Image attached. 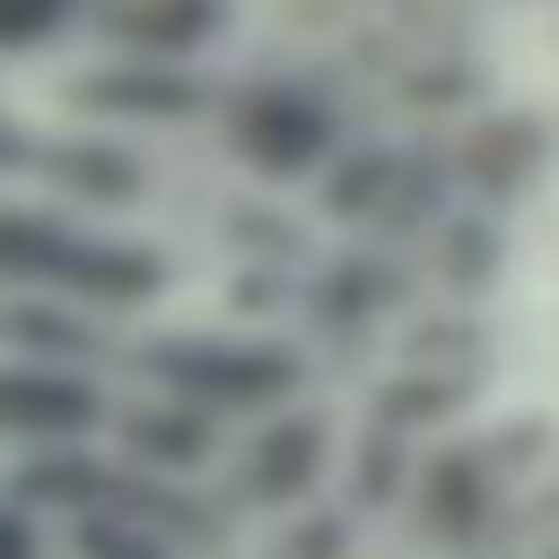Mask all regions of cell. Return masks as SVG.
<instances>
[{
	"instance_id": "cell-1",
	"label": "cell",
	"mask_w": 559,
	"mask_h": 559,
	"mask_svg": "<svg viewBox=\"0 0 559 559\" xmlns=\"http://www.w3.org/2000/svg\"><path fill=\"white\" fill-rule=\"evenodd\" d=\"M166 253L140 236H105L87 218L35 210L0 192V288H44V297H79L96 314H131L166 297Z\"/></svg>"
},
{
	"instance_id": "cell-2",
	"label": "cell",
	"mask_w": 559,
	"mask_h": 559,
	"mask_svg": "<svg viewBox=\"0 0 559 559\" xmlns=\"http://www.w3.org/2000/svg\"><path fill=\"white\" fill-rule=\"evenodd\" d=\"M131 367H148L157 393H183L201 411H271L306 384V358L253 332H157L131 349Z\"/></svg>"
},
{
	"instance_id": "cell-3",
	"label": "cell",
	"mask_w": 559,
	"mask_h": 559,
	"mask_svg": "<svg viewBox=\"0 0 559 559\" xmlns=\"http://www.w3.org/2000/svg\"><path fill=\"white\" fill-rule=\"evenodd\" d=\"M218 122H227V148H236L253 175H271V183L314 175V166L332 157V105H323V87L280 79V70L227 87V96H218Z\"/></svg>"
},
{
	"instance_id": "cell-4",
	"label": "cell",
	"mask_w": 559,
	"mask_h": 559,
	"mask_svg": "<svg viewBox=\"0 0 559 559\" xmlns=\"http://www.w3.org/2000/svg\"><path fill=\"white\" fill-rule=\"evenodd\" d=\"M114 428L105 367L70 358H0V445L52 454V445H96Z\"/></svg>"
},
{
	"instance_id": "cell-5",
	"label": "cell",
	"mask_w": 559,
	"mask_h": 559,
	"mask_svg": "<svg viewBox=\"0 0 559 559\" xmlns=\"http://www.w3.org/2000/svg\"><path fill=\"white\" fill-rule=\"evenodd\" d=\"M0 358H70L105 367V314L44 288H0Z\"/></svg>"
},
{
	"instance_id": "cell-6",
	"label": "cell",
	"mask_w": 559,
	"mask_h": 559,
	"mask_svg": "<svg viewBox=\"0 0 559 559\" xmlns=\"http://www.w3.org/2000/svg\"><path fill=\"white\" fill-rule=\"evenodd\" d=\"M87 96H96L105 114H131V122H192V114L218 105L192 61H148V52H122L114 70H96Z\"/></svg>"
},
{
	"instance_id": "cell-7",
	"label": "cell",
	"mask_w": 559,
	"mask_h": 559,
	"mask_svg": "<svg viewBox=\"0 0 559 559\" xmlns=\"http://www.w3.org/2000/svg\"><path fill=\"white\" fill-rule=\"evenodd\" d=\"M227 0H114L105 9V35L122 52H148V61H192L201 44L227 35Z\"/></svg>"
},
{
	"instance_id": "cell-8",
	"label": "cell",
	"mask_w": 559,
	"mask_h": 559,
	"mask_svg": "<svg viewBox=\"0 0 559 559\" xmlns=\"http://www.w3.org/2000/svg\"><path fill=\"white\" fill-rule=\"evenodd\" d=\"M122 445H131L140 472H192V463L218 445V411H201V402H183V393L140 402V411L122 419Z\"/></svg>"
},
{
	"instance_id": "cell-9",
	"label": "cell",
	"mask_w": 559,
	"mask_h": 559,
	"mask_svg": "<svg viewBox=\"0 0 559 559\" xmlns=\"http://www.w3.org/2000/svg\"><path fill=\"white\" fill-rule=\"evenodd\" d=\"M35 175H52L70 201H96V210L148 192V166H140L131 148H114V140H44V166H35Z\"/></svg>"
},
{
	"instance_id": "cell-10",
	"label": "cell",
	"mask_w": 559,
	"mask_h": 559,
	"mask_svg": "<svg viewBox=\"0 0 559 559\" xmlns=\"http://www.w3.org/2000/svg\"><path fill=\"white\" fill-rule=\"evenodd\" d=\"M314 472H323V428L314 419H280V428H262L253 437V463H245V480H253V498H306L314 489Z\"/></svg>"
},
{
	"instance_id": "cell-11",
	"label": "cell",
	"mask_w": 559,
	"mask_h": 559,
	"mask_svg": "<svg viewBox=\"0 0 559 559\" xmlns=\"http://www.w3.org/2000/svg\"><path fill=\"white\" fill-rule=\"evenodd\" d=\"M79 26V0H0V52H44Z\"/></svg>"
},
{
	"instance_id": "cell-12",
	"label": "cell",
	"mask_w": 559,
	"mask_h": 559,
	"mask_svg": "<svg viewBox=\"0 0 559 559\" xmlns=\"http://www.w3.org/2000/svg\"><path fill=\"white\" fill-rule=\"evenodd\" d=\"M0 559H44V533H35V507L17 489H0Z\"/></svg>"
},
{
	"instance_id": "cell-13",
	"label": "cell",
	"mask_w": 559,
	"mask_h": 559,
	"mask_svg": "<svg viewBox=\"0 0 559 559\" xmlns=\"http://www.w3.org/2000/svg\"><path fill=\"white\" fill-rule=\"evenodd\" d=\"M35 166H44V140L17 131V122L0 114V183H9V175H35Z\"/></svg>"
}]
</instances>
